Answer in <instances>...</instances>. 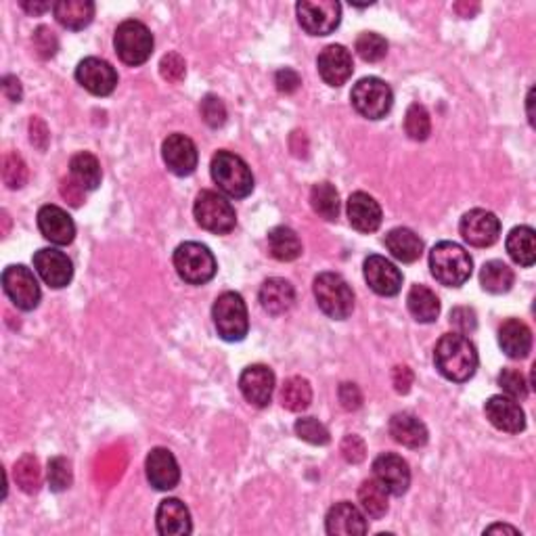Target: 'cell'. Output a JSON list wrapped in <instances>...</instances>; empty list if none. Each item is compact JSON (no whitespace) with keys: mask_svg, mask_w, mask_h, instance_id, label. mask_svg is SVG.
<instances>
[{"mask_svg":"<svg viewBox=\"0 0 536 536\" xmlns=\"http://www.w3.org/2000/svg\"><path fill=\"white\" fill-rule=\"evenodd\" d=\"M434 363L440 375L449 382L463 384L473 377L478 369V350L470 337L461 334H446L438 339L434 350Z\"/></svg>","mask_w":536,"mask_h":536,"instance_id":"cell-1","label":"cell"},{"mask_svg":"<svg viewBox=\"0 0 536 536\" xmlns=\"http://www.w3.org/2000/svg\"><path fill=\"white\" fill-rule=\"evenodd\" d=\"M430 268L434 279L446 287H461L470 281L473 260L459 243L440 241L430 252Z\"/></svg>","mask_w":536,"mask_h":536,"instance_id":"cell-2","label":"cell"},{"mask_svg":"<svg viewBox=\"0 0 536 536\" xmlns=\"http://www.w3.org/2000/svg\"><path fill=\"white\" fill-rule=\"evenodd\" d=\"M212 179L222 193L229 198L243 200L254 191V174L239 155L230 151H219L212 158Z\"/></svg>","mask_w":536,"mask_h":536,"instance_id":"cell-3","label":"cell"},{"mask_svg":"<svg viewBox=\"0 0 536 536\" xmlns=\"http://www.w3.org/2000/svg\"><path fill=\"white\" fill-rule=\"evenodd\" d=\"M317 304L325 315L336 321H344L355 310V291L350 283L337 273H321L312 285Z\"/></svg>","mask_w":536,"mask_h":536,"instance_id":"cell-4","label":"cell"},{"mask_svg":"<svg viewBox=\"0 0 536 536\" xmlns=\"http://www.w3.org/2000/svg\"><path fill=\"white\" fill-rule=\"evenodd\" d=\"M174 268L179 277L189 285H203L214 279L216 258L210 252V248L201 246L198 241L180 243L174 249Z\"/></svg>","mask_w":536,"mask_h":536,"instance_id":"cell-5","label":"cell"},{"mask_svg":"<svg viewBox=\"0 0 536 536\" xmlns=\"http://www.w3.org/2000/svg\"><path fill=\"white\" fill-rule=\"evenodd\" d=\"M212 318L216 325L219 336L225 342H241L249 331V318H248V307L243 302V297L235 291H225L219 296V300L214 302Z\"/></svg>","mask_w":536,"mask_h":536,"instance_id":"cell-6","label":"cell"},{"mask_svg":"<svg viewBox=\"0 0 536 536\" xmlns=\"http://www.w3.org/2000/svg\"><path fill=\"white\" fill-rule=\"evenodd\" d=\"M113 46L126 65H142L153 53V34L137 19H126L115 30Z\"/></svg>","mask_w":536,"mask_h":536,"instance_id":"cell-7","label":"cell"},{"mask_svg":"<svg viewBox=\"0 0 536 536\" xmlns=\"http://www.w3.org/2000/svg\"><path fill=\"white\" fill-rule=\"evenodd\" d=\"M352 105L355 110L369 120H382L390 113L392 105H395V94L392 88L375 76L363 78L352 86L350 93Z\"/></svg>","mask_w":536,"mask_h":536,"instance_id":"cell-8","label":"cell"},{"mask_svg":"<svg viewBox=\"0 0 536 536\" xmlns=\"http://www.w3.org/2000/svg\"><path fill=\"white\" fill-rule=\"evenodd\" d=\"M195 220L201 229L216 235H227L237 225L235 208L222 195L214 191H201L193 206Z\"/></svg>","mask_w":536,"mask_h":536,"instance_id":"cell-9","label":"cell"},{"mask_svg":"<svg viewBox=\"0 0 536 536\" xmlns=\"http://www.w3.org/2000/svg\"><path fill=\"white\" fill-rule=\"evenodd\" d=\"M296 13L302 30L310 36H329L342 22V5L336 0H300Z\"/></svg>","mask_w":536,"mask_h":536,"instance_id":"cell-10","label":"cell"},{"mask_svg":"<svg viewBox=\"0 0 536 536\" xmlns=\"http://www.w3.org/2000/svg\"><path fill=\"white\" fill-rule=\"evenodd\" d=\"M3 289L19 310L30 312L40 302V285L32 270L24 264L6 267L3 273Z\"/></svg>","mask_w":536,"mask_h":536,"instance_id":"cell-11","label":"cell"},{"mask_svg":"<svg viewBox=\"0 0 536 536\" xmlns=\"http://www.w3.org/2000/svg\"><path fill=\"white\" fill-rule=\"evenodd\" d=\"M459 233L473 248H491L501 235V220L488 210H470L459 222Z\"/></svg>","mask_w":536,"mask_h":536,"instance_id":"cell-12","label":"cell"},{"mask_svg":"<svg viewBox=\"0 0 536 536\" xmlns=\"http://www.w3.org/2000/svg\"><path fill=\"white\" fill-rule=\"evenodd\" d=\"M76 80L94 97H107L118 86V73L112 63L99 57H86L76 67Z\"/></svg>","mask_w":536,"mask_h":536,"instance_id":"cell-13","label":"cell"},{"mask_svg":"<svg viewBox=\"0 0 536 536\" xmlns=\"http://www.w3.org/2000/svg\"><path fill=\"white\" fill-rule=\"evenodd\" d=\"M34 268L49 287L61 289L72 283L73 264L63 252L55 248H43L34 254Z\"/></svg>","mask_w":536,"mask_h":536,"instance_id":"cell-14","label":"cell"},{"mask_svg":"<svg viewBox=\"0 0 536 536\" xmlns=\"http://www.w3.org/2000/svg\"><path fill=\"white\" fill-rule=\"evenodd\" d=\"M239 390L249 404L264 409L275 392V373L267 365H249L239 377Z\"/></svg>","mask_w":536,"mask_h":536,"instance_id":"cell-15","label":"cell"},{"mask_svg":"<svg viewBox=\"0 0 536 536\" xmlns=\"http://www.w3.org/2000/svg\"><path fill=\"white\" fill-rule=\"evenodd\" d=\"M373 473L375 480L382 482V486L395 497H403L411 486V470L409 463L395 453H384L373 461Z\"/></svg>","mask_w":536,"mask_h":536,"instance_id":"cell-16","label":"cell"},{"mask_svg":"<svg viewBox=\"0 0 536 536\" xmlns=\"http://www.w3.org/2000/svg\"><path fill=\"white\" fill-rule=\"evenodd\" d=\"M365 279L377 296L392 297L403 289V273L388 258L373 254L365 260Z\"/></svg>","mask_w":536,"mask_h":536,"instance_id":"cell-17","label":"cell"},{"mask_svg":"<svg viewBox=\"0 0 536 536\" xmlns=\"http://www.w3.org/2000/svg\"><path fill=\"white\" fill-rule=\"evenodd\" d=\"M486 419L497 430L507 434H520L526 430V415L518 400L509 398L505 395L491 396L484 404Z\"/></svg>","mask_w":536,"mask_h":536,"instance_id":"cell-18","label":"cell"},{"mask_svg":"<svg viewBox=\"0 0 536 536\" xmlns=\"http://www.w3.org/2000/svg\"><path fill=\"white\" fill-rule=\"evenodd\" d=\"M161 155H164V161L170 172L176 176L193 174L200 161L195 142L180 132L170 134L164 141V145H161Z\"/></svg>","mask_w":536,"mask_h":536,"instance_id":"cell-19","label":"cell"},{"mask_svg":"<svg viewBox=\"0 0 536 536\" xmlns=\"http://www.w3.org/2000/svg\"><path fill=\"white\" fill-rule=\"evenodd\" d=\"M317 67L325 84L329 86H342L350 80L352 72H355V63H352L350 51L342 44H331L327 49L321 51V55L317 59Z\"/></svg>","mask_w":536,"mask_h":536,"instance_id":"cell-20","label":"cell"},{"mask_svg":"<svg viewBox=\"0 0 536 536\" xmlns=\"http://www.w3.org/2000/svg\"><path fill=\"white\" fill-rule=\"evenodd\" d=\"M325 528H327V534L331 536H361L367 534L369 524L361 509L348 503V501H342V503H336L327 512Z\"/></svg>","mask_w":536,"mask_h":536,"instance_id":"cell-21","label":"cell"},{"mask_svg":"<svg viewBox=\"0 0 536 536\" xmlns=\"http://www.w3.org/2000/svg\"><path fill=\"white\" fill-rule=\"evenodd\" d=\"M38 229L44 239L55 246H70L76 237V225L72 216L59 206H43L38 210Z\"/></svg>","mask_w":536,"mask_h":536,"instance_id":"cell-22","label":"cell"},{"mask_svg":"<svg viewBox=\"0 0 536 536\" xmlns=\"http://www.w3.org/2000/svg\"><path fill=\"white\" fill-rule=\"evenodd\" d=\"M147 480L151 482L153 488L158 491H172L180 482V467L176 463V457L168 449H153L147 454L145 461Z\"/></svg>","mask_w":536,"mask_h":536,"instance_id":"cell-23","label":"cell"},{"mask_svg":"<svg viewBox=\"0 0 536 536\" xmlns=\"http://www.w3.org/2000/svg\"><path fill=\"white\" fill-rule=\"evenodd\" d=\"M155 524L161 536H185L191 534V513L179 499H164L155 513Z\"/></svg>","mask_w":536,"mask_h":536,"instance_id":"cell-24","label":"cell"},{"mask_svg":"<svg viewBox=\"0 0 536 536\" xmlns=\"http://www.w3.org/2000/svg\"><path fill=\"white\" fill-rule=\"evenodd\" d=\"M348 219L358 233H375L382 227V208L369 193L356 191L348 200Z\"/></svg>","mask_w":536,"mask_h":536,"instance_id":"cell-25","label":"cell"},{"mask_svg":"<svg viewBox=\"0 0 536 536\" xmlns=\"http://www.w3.org/2000/svg\"><path fill=\"white\" fill-rule=\"evenodd\" d=\"M499 346L509 358L521 361L532 350V331L520 318H507L499 329Z\"/></svg>","mask_w":536,"mask_h":536,"instance_id":"cell-26","label":"cell"},{"mask_svg":"<svg viewBox=\"0 0 536 536\" xmlns=\"http://www.w3.org/2000/svg\"><path fill=\"white\" fill-rule=\"evenodd\" d=\"M388 427L390 436L398 444L406 446V449H422L427 444V438H430L425 424L413 413H396V415H392Z\"/></svg>","mask_w":536,"mask_h":536,"instance_id":"cell-27","label":"cell"},{"mask_svg":"<svg viewBox=\"0 0 536 536\" xmlns=\"http://www.w3.org/2000/svg\"><path fill=\"white\" fill-rule=\"evenodd\" d=\"M296 302V289L294 285L279 277L264 281L260 287V304L262 308L273 317H281L289 312Z\"/></svg>","mask_w":536,"mask_h":536,"instance_id":"cell-28","label":"cell"},{"mask_svg":"<svg viewBox=\"0 0 536 536\" xmlns=\"http://www.w3.org/2000/svg\"><path fill=\"white\" fill-rule=\"evenodd\" d=\"M385 248H388V252L403 264L417 262L424 254V241L419 239L415 230L406 227L392 229L390 233L385 235Z\"/></svg>","mask_w":536,"mask_h":536,"instance_id":"cell-29","label":"cell"},{"mask_svg":"<svg viewBox=\"0 0 536 536\" xmlns=\"http://www.w3.org/2000/svg\"><path fill=\"white\" fill-rule=\"evenodd\" d=\"M55 19L67 30H84L94 17V5L91 0H59L53 5Z\"/></svg>","mask_w":536,"mask_h":536,"instance_id":"cell-30","label":"cell"},{"mask_svg":"<svg viewBox=\"0 0 536 536\" xmlns=\"http://www.w3.org/2000/svg\"><path fill=\"white\" fill-rule=\"evenodd\" d=\"M507 254L520 267H532L536 262V233L531 227H515L507 235Z\"/></svg>","mask_w":536,"mask_h":536,"instance_id":"cell-31","label":"cell"},{"mask_svg":"<svg viewBox=\"0 0 536 536\" xmlns=\"http://www.w3.org/2000/svg\"><path fill=\"white\" fill-rule=\"evenodd\" d=\"M268 252L279 262H294L302 256L300 237L289 227H275L268 233Z\"/></svg>","mask_w":536,"mask_h":536,"instance_id":"cell-32","label":"cell"},{"mask_svg":"<svg viewBox=\"0 0 536 536\" xmlns=\"http://www.w3.org/2000/svg\"><path fill=\"white\" fill-rule=\"evenodd\" d=\"M406 307L419 323H434L440 315V300L425 285H413L406 296Z\"/></svg>","mask_w":536,"mask_h":536,"instance_id":"cell-33","label":"cell"},{"mask_svg":"<svg viewBox=\"0 0 536 536\" xmlns=\"http://www.w3.org/2000/svg\"><path fill=\"white\" fill-rule=\"evenodd\" d=\"M70 176L84 189V191H94V189H99L101 179H103L99 160L94 158L93 153L86 151L76 153L70 160Z\"/></svg>","mask_w":536,"mask_h":536,"instance_id":"cell-34","label":"cell"},{"mask_svg":"<svg viewBox=\"0 0 536 536\" xmlns=\"http://www.w3.org/2000/svg\"><path fill=\"white\" fill-rule=\"evenodd\" d=\"M515 275L513 270L507 267L503 260H491L486 262L480 270V283L482 289L488 291V294H507L509 289L513 287Z\"/></svg>","mask_w":536,"mask_h":536,"instance_id":"cell-35","label":"cell"},{"mask_svg":"<svg viewBox=\"0 0 536 536\" xmlns=\"http://www.w3.org/2000/svg\"><path fill=\"white\" fill-rule=\"evenodd\" d=\"M388 491L382 486V482L365 480L361 488H358V501L365 515H369L371 520H379L388 513Z\"/></svg>","mask_w":536,"mask_h":536,"instance_id":"cell-36","label":"cell"},{"mask_svg":"<svg viewBox=\"0 0 536 536\" xmlns=\"http://www.w3.org/2000/svg\"><path fill=\"white\" fill-rule=\"evenodd\" d=\"M312 403V388L308 379L289 377L281 388V404L291 413L307 411Z\"/></svg>","mask_w":536,"mask_h":536,"instance_id":"cell-37","label":"cell"},{"mask_svg":"<svg viewBox=\"0 0 536 536\" xmlns=\"http://www.w3.org/2000/svg\"><path fill=\"white\" fill-rule=\"evenodd\" d=\"M310 206L323 220H336L339 216V193L331 182H317L310 191Z\"/></svg>","mask_w":536,"mask_h":536,"instance_id":"cell-38","label":"cell"},{"mask_svg":"<svg viewBox=\"0 0 536 536\" xmlns=\"http://www.w3.org/2000/svg\"><path fill=\"white\" fill-rule=\"evenodd\" d=\"M15 482L24 492L34 494L43 486V472H40V463L34 454H24L22 459L15 463Z\"/></svg>","mask_w":536,"mask_h":536,"instance_id":"cell-39","label":"cell"},{"mask_svg":"<svg viewBox=\"0 0 536 536\" xmlns=\"http://www.w3.org/2000/svg\"><path fill=\"white\" fill-rule=\"evenodd\" d=\"M355 49L358 53V57L367 61V63H377V61H382L388 55V43H385L384 36H379L375 32H363L361 36L356 38Z\"/></svg>","mask_w":536,"mask_h":536,"instance_id":"cell-40","label":"cell"},{"mask_svg":"<svg viewBox=\"0 0 536 536\" xmlns=\"http://www.w3.org/2000/svg\"><path fill=\"white\" fill-rule=\"evenodd\" d=\"M404 131L413 141H425L432 132V120L430 113L424 105L413 103L404 115Z\"/></svg>","mask_w":536,"mask_h":536,"instance_id":"cell-41","label":"cell"},{"mask_svg":"<svg viewBox=\"0 0 536 536\" xmlns=\"http://www.w3.org/2000/svg\"><path fill=\"white\" fill-rule=\"evenodd\" d=\"M294 430H296L297 438L304 440V443H308V444H315V446H325V444H329V440H331L327 427H325L315 417L297 419Z\"/></svg>","mask_w":536,"mask_h":536,"instance_id":"cell-42","label":"cell"},{"mask_svg":"<svg viewBox=\"0 0 536 536\" xmlns=\"http://www.w3.org/2000/svg\"><path fill=\"white\" fill-rule=\"evenodd\" d=\"M3 180L9 189H22L28 182V166L22 155L6 153L3 160Z\"/></svg>","mask_w":536,"mask_h":536,"instance_id":"cell-43","label":"cell"},{"mask_svg":"<svg viewBox=\"0 0 536 536\" xmlns=\"http://www.w3.org/2000/svg\"><path fill=\"white\" fill-rule=\"evenodd\" d=\"M49 484L51 491L55 492H63L72 486L73 482V473H72V463L65 457H53L49 461Z\"/></svg>","mask_w":536,"mask_h":536,"instance_id":"cell-44","label":"cell"},{"mask_svg":"<svg viewBox=\"0 0 536 536\" xmlns=\"http://www.w3.org/2000/svg\"><path fill=\"white\" fill-rule=\"evenodd\" d=\"M499 385L505 392V396L513 400H526L528 396V382L518 369H503L499 373Z\"/></svg>","mask_w":536,"mask_h":536,"instance_id":"cell-45","label":"cell"},{"mask_svg":"<svg viewBox=\"0 0 536 536\" xmlns=\"http://www.w3.org/2000/svg\"><path fill=\"white\" fill-rule=\"evenodd\" d=\"M201 118L210 128H220L227 122V107L216 94H208L201 101Z\"/></svg>","mask_w":536,"mask_h":536,"instance_id":"cell-46","label":"cell"},{"mask_svg":"<svg viewBox=\"0 0 536 536\" xmlns=\"http://www.w3.org/2000/svg\"><path fill=\"white\" fill-rule=\"evenodd\" d=\"M160 73L161 78L168 80V83L179 84L187 73L185 59H182L179 53H168V55H164L160 61Z\"/></svg>","mask_w":536,"mask_h":536,"instance_id":"cell-47","label":"cell"},{"mask_svg":"<svg viewBox=\"0 0 536 536\" xmlns=\"http://www.w3.org/2000/svg\"><path fill=\"white\" fill-rule=\"evenodd\" d=\"M34 49H36L40 59L55 57V53L59 49V40L55 36V32L46 28V25H40V28L34 32Z\"/></svg>","mask_w":536,"mask_h":536,"instance_id":"cell-48","label":"cell"},{"mask_svg":"<svg viewBox=\"0 0 536 536\" xmlns=\"http://www.w3.org/2000/svg\"><path fill=\"white\" fill-rule=\"evenodd\" d=\"M451 325L454 329H457V334L470 336L478 327V317L472 308L457 307V308H453V312H451Z\"/></svg>","mask_w":536,"mask_h":536,"instance_id":"cell-49","label":"cell"},{"mask_svg":"<svg viewBox=\"0 0 536 536\" xmlns=\"http://www.w3.org/2000/svg\"><path fill=\"white\" fill-rule=\"evenodd\" d=\"M339 451H342L344 459L348 461V463H361V461L367 457V446H365L363 438L361 436H355V434H350V436H346L342 440V446H339Z\"/></svg>","mask_w":536,"mask_h":536,"instance_id":"cell-50","label":"cell"},{"mask_svg":"<svg viewBox=\"0 0 536 536\" xmlns=\"http://www.w3.org/2000/svg\"><path fill=\"white\" fill-rule=\"evenodd\" d=\"M337 396H339V403H342V406L346 411H356L361 409L363 404V392L358 390L356 384H342L339 385L337 390Z\"/></svg>","mask_w":536,"mask_h":536,"instance_id":"cell-51","label":"cell"},{"mask_svg":"<svg viewBox=\"0 0 536 536\" xmlns=\"http://www.w3.org/2000/svg\"><path fill=\"white\" fill-rule=\"evenodd\" d=\"M59 191H61V198L67 200V203L73 208H80L84 203V189L80 187L72 176H65V179L61 180Z\"/></svg>","mask_w":536,"mask_h":536,"instance_id":"cell-52","label":"cell"},{"mask_svg":"<svg viewBox=\"0 0 536 536\" xmlns=\"http://www.w3.org/2000/svg\"><path fill=\"white\" fill-rule=\"evenodd\" d=\"M275 84H277V88H279V93L291 94L300 88L302 80H300V76H297V72L289 70V67H283V70L275 73Z\"/></svg>","mask_w":536,"mask_h":536,"instance_id":"cell-53","label":"cell"},{"mask_svg":"<svg viewBox=\"0 0 536 536\" xmlns=\"http://www.w3.org/2000/svg\"><path fill=\"white\" fill-rule=\"evenodd\" d=\"M30 141L34 147H38L40 151H44L49 145V128L40 118H32L30 122Z\"/></svg>","mask_w":536,"mask_h":536,"instance_id":"cell-54","label":"cell"},{"mask_svg":"<svg viewBox=\"0 0 536 536\" xmlns=\"http://www.w3.org/2000/svg\"><path fill=\"white\" fill-rule=\"evenodd\" d=\"M392 384H395L398 395H409L413 385V371L409 367H396L392 373Z\"/></svg>","mask_w":536,"mask_h":536,"instance_id":"cell-55","label":"cell"},{"mask_svg":"<svg viewBox=\"0 0 536 536\" xmlns=\"http://www.w3.org/2000/svg\"><path fill=\"white\" fill-rule=\"evenodd\" d=\"M3 93H5L6 99L13 101V103H19V101H22V97H24L22 84H19V80L15 76L3 78Z\"/></svg>","mask_w":536,"mask_h":536,"instance_id":"cell-56","label":"cell"},{"mask_svg":"<svg viewBox=\"0 0 536 536\" xmlns=\"http://www.w3.org/2000/svg\"><path fill=\"white\" fill-rule=\"evenodd\" d=\"M22 9L28 11L30 15H43L44 11L51 9L49 3H22Z\"/></svg>","mask_w":536,"mask_h":536,"instance_id":"cell-57","label":"cell"},{"mask_svg":"<svg viewBox=\"0 0 536 536\" xmlns=\"http://www.w3.org/2000/svg\"><path fill=\"white\" fill-rule=\"evenodd\" d=\"M454 9H457V13H461V15L463 17H472L473 13H476L480 6L478 5H473V6H467V5H463V3H459V5H454Z\"/></svg>","mask_w":536,"mask_h":536,"instance_id":"cell-58","label":"cell"},{"mask_svg":"<svg viewBox=\"0 0 536 536\" xmlns=\"http://www.w3.org/2000/svg\"><path fill=\"white\" fill-rule=\"evenodd\" d=\"M494 532H512V534H518V531H515V528H512V526H501V524H494V526L486 528V531H484V534H494Z\"/></svg>","mask_w":536,"mask_h":536,"instance_id":"cell-59","label":"cell"},{"mask_svg":"<svg viewBox=\"0 0 536 536\" xmlns=\"http://www.w3.org/2000/svg\"><path fill=\"white\" fill-rule=\"evenodd\" d=\"M532 97H534V91L528 93V99H526L528 101V120H531V124H534V113H532V101L534 99Z\"/></svg>","mask_w":536,"mask_h":536,"instance_id":"cell-60","label":"cell"}]
</instances>
